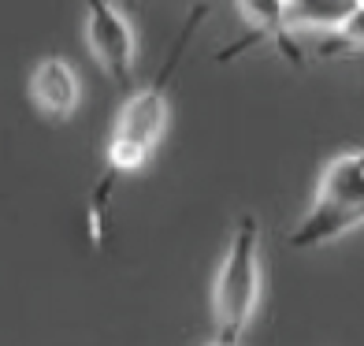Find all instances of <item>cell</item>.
<instances>
[{
    "instance_id": "cell-1",
    "label": "cell",
    "mask_w": 364,
    "mask_h": 346,
    "mask_svg": "<svg viewBox=\"0 0 364 346\" xmlns=\"http://www.w3.org/2000/svg\"><path fill=\"white\" fill-rule=\"evenodd\" d=\"M208 19V4L193 8L182 23L178 38L171 45L168 60L160 63V71L153 82L141 90H130L123 97L119 112L112 120V135H108V150H105V168L97 175V187L90 190V205H86V227L93 246H105V220H108V201H112V187L119 175H130L149 164V157L156 153V145L164 142L168 130V115H171V75L178 71L182 56L193 41V30Z\"/></svg>"
},
{
    "instance_id": "cell-2",
    "label": "cell",
    "mask_w": 364,
    "mask_h": 346,
    "mask_svg": "<svg viewBox=\"0 0 364 346\" xmlns=\"http://www.w3.org/2000/svg\"><path fill=\"white\" fill-rule=\"evenodd\" d=\"M260 283H264V261H260V224L253 212L235 224V235L223 253V265L212 283V327L216 342L238 346L242 332L250 327L253 313L260 305Z\"/></svg>"
},
{
    "instance_id": "cell-3",
    "label": "cell",
    "mask_w": 364,
    "mask_h": 346,
    "mask_svg": "<svg viewBox=\"0 0 364 346\" xmlns=\"http://www.w3.org/2000/svg\"><path fill=\"white\" fill-rule=\"evenodd\" d=\"M86 48L93 63L105 71V78L130 93L138 68V34L119 8L105 4V0H93L86 8Z\"/></svg>"
},
{
    "instance_id": "cell-4",
    "label": "cell",
    "mask_w": 364,
    "mask_h": 346,
    "mask_svg": "<svg viewBox=\"0 0 364 346\" xmlns=\"http://www.w3.org/2000/svg\"><path fill=\"white\" fill-rule=\"evenodd\" d=\"M26 93L34 108L48 120H71L82 105V78L68 56H41L30 71Z\"/></svg>"
},
{
    "instance_id": "cell-5",
    "label": "cell",
    "mask_w": 364,
    "mask_h": 346,
    "mask_svg": "<svg viewBox=\"0 0 364 346\" xmlns=\"http://www.w3.org/2000/svg\"><path fill=\"white\" fill-rule=\"evenodd\" d=\"M360 194H364V150H353V153L335 157L323 168L309 216H331V212H342V209H350Z\"/></svg>"
},
{
    "instance_id": "cell-6",
    "label": "cell",
    "mask_w": 364,
    "mask_h": 346,
    "mask_svg": "<svg viewBox=\"0 0 364 346\" xmlns=\"http://www.w3.org/2000/svg\"><path fill=\"white\" fill-rule=\"evenodd\" d=\"M238 15H242V23L250 26L253 34L245 38L242 45L223 48L220 60L238 56V53H245V48L257 45V41H275L294 63H301V48L294 45V38L287 34V23H283V0H242V4H238Z\"/></svg>"
},
{
    "instance_id": "cell-7",
    "label": "cell",
    "mask_w": 364,
    "mask_h": 346,
    "mask_svg": "<svg viewBox=\"0 0 364 346\" xmlns=\"http://www.w3.org/2000/svg\"><path fill=\"white\" fill-rule=\"evenodd\" d=\"M357 0H294V4H283V23L287 34L294 30H316V34H335L342 26V19L353 11Z\"/></svg>"
},
{
    "instance_id": "cell-8",
    "label": "cell",
    "mask_w": 364,
    "mask_h": 346,
    "mask_svg": "<svg viewBox=\"0 0 364 346\" xmlns=\"http://www.w3.org/2000/svg\"><path fill=\"white\" fill-rule=\"evenodd\" d=\"M360 224H364V194L342 212H331V216H305L290 231V246L294 250H312V246L335 242L338 235H346V231H353Z\"/></svg>"
},
{
    "instance_id": "cell-9",
    "label": "cell",
    "mask_w": 364,
    "mask_h": 346,
    "mask_svg": "<svg viewBox=\"0 0 364 346\" xmlns=\"http://www.w3.org/2000/svg\"><path fill=\"white\" fill-rule=\"evenodd\" d=\"M364 48V0H357L353 11L342 19V26L320 45V56H335V53H357Z\"/></svg>"
},
{
    "instance_id": "cell-10",
    "label": "cell",
    "mask_w": 364,
    "mask_h": 346,
    "mask_svg": "<svg viewBox=\"0 0 364 346\" xmlns=\"http://www.w3.org/2000/svg\"><path fill=\"white\" fill-rule=\"evenodd\" d=\"M205 346H223V342H216V339H208V342H205Z\"/></svg>"
}]
</instances>
